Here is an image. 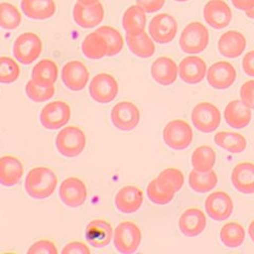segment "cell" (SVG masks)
Returning a JSON list of instances; mask_svg holds the SVG:
<instances>
[{
    "label": "cell",
    "instance_id": "obj_29",
    "mask_svg": "<svg viewBox=\"0 0 254 254\" xmlns=\"http://www.w3.org/2000/svg\"><path fill=\"white\" fill-rule=\"evenodd\" d=\"M122 25L127 34L138 35L145 31L146 15L141 6L131 5L123 15Z\"/></svg>",
    "mask_w": 254,
    "mask_h": 254
},
{
    "label": "cell",
    "instance_id": "obj_4",
    "mask_svg": "<svg viewBox=\"0 0 254 254\" xmlns=\"http://www.w3.org/2000/svg\"><path fill=\"white\" fill-rule=\"evenodd\" d=\"M42 52V39L33 32H26L15 39L13 53L15 59L21 64L30 65L41 57Z\"/></svg>",
    "mask_w": 254,
    "mask_h": 254
},
{
    "label": "cell",
    "instance_id": "obj_51",
    "mask_svg": "<svg viewBox=\"0 0 254 254\" xmlns=\"http://www.w3.org/2000/svg\"><path fill=\"white\" fill-rule=\"evenodd\" d=\"M175 1H178V2H185V1H189V0H175Z\"/></svg>",
    "mask_w": 254,
    "mask_h": 254
},
{
    "label": "cell",
    "instance_id": "obj_38",
    "mask_svg": "<svg viewBox=\"0 0 254 254\" xmlns=\"http://www.w3.org/2000/svg\"><path fill=\"white\" fill-rule=\"evenodd\" d=\"M21 22V14L14 4L2 2L0 4V26L4 30H14Z\"/></svg>",
    "mask_w": 254,
    "mask_h": 254
},
{
    "label": "cell",
    "instance_id": "obj_19",
    "mask_svg": "<svg viewBox=\"0 0 254 254\" xmlns=\"http://www.w3.org/2000/svg\"><path fill=\"white\" fill-rule=\"evenodd\" d=\"M179 77L187 84L195 85L203 81L206 74V64L201 59L192 55L182 60L178 66Z\"/></svg>",
    "mask_w": 254,
    "mask_h": 254
},
{
    "label": "cell",
    "instance_id": "obj_15",
    "mask_svg": "<svg viewBox=\"0 0 254 254\" xmlns=\"http://www.w3.org/2000/svg\"><path fill=\"white\" fill-rule=\"evenodd\" d=\"M203 17L214 29H224L232 20V11L224 0H210L203 7Z\"/></svg>",
    "mask_w": 254,
    "mask_h": 254
},
{
    "label": "cell",
    "instance_id": "obj_34",
    "mask_svg": "<svg viewBox=\"0 0 254 254\" xmlns=\"http://www.w3.org/2000/svg\"><path fill=\"white\" fill-rule=\"evenodd\" d=\"M246 238L245 228L238 222H228L220 230V241L228 248H238Z\"/></svg>",
    "mask_w": 254,
    "mask_h": 254
},
{
    "label": "cell",
    "instance_id": "obj_26",
    "mask_svg": "<svg viewBox=\"0 0 254 254\" xmlns=\"http://www.w3.org/2000/svg\"><path fill=\"white\" fill-rule=\"evenodd\" d=\"M251 109L243 101L233 100L225 109L226 122L236 129H242L251 122Z\"/></svg>",
    "mask_w": 254,
    "mask_h": 254
},
{
    "label": "cell",
    "instance_id": "obj_46",
    "mask_svg": "<svg viewBox=\"0 0 254 254\" xmlns=\"http://www.w3.org/2000/svg\"><path fill=\"white\" fill-rule=\"evenodd\" d=\"M243 70L247 75L254 77V50L245 55L243 59Z\"/></svg>",
    "mask_w": 254,
    "mask_h": 254
},
{
    "label": "cell",
    "instance_id": "obj_41",
    "mask_svg": "<svg viewBox=\"0 0 254 254\" xmlns=\"http://www.w3.org/2000/svg\"><path fill=\"white\" fill-rule=\"evenodd\" d=\"M157 178L165 186L173 189L175 192L180 190L185 184L184 174H182L180 170L174 169V168L165 169L164 171H162L160 174H159V176Z\"/></svg>",
    "mask_w": 254,
    "mask_h": 254
},
{
    "label": "cell",
    "instance_id": "obj_48",
    "mask_svg": "<svg viewBox=\"0 0 254 254\" xmlns=\"http://www.w3.org/2000/svg\"><path fill=\"white\" fill-rule=\"evenodd\" d=\"M248 233H249V236H250V240L254 243V220L249 225Z\"/></svg>",
    "mask_w": 254,
    "mask_h": 254
},
{
    "label": "cell",
    "instance_id": "obj_24",
    "mask_svg": "<svg viewBox=\"0 0 254 254\" xmlns=\"http://www.w3.org/2000/svg\"><path fill=\"white\" fill-rule=\"evenodd\" d=\"M23 165L17 157L4 155L0 158V182L7 188L17 185L22 178Z\"/></svg>",
    "mask_w": 254,
    "mask_h": 254
},
{
    "label": "cell",
    "instance_id": "obj_36",
    "mask_svg": "<svg viewBox=\"0 0 254 254\" xmlns=\"http://www.w3.org/2000/svg\"><path fill=\"white\" fill-rule=\"evenodd\" d=\"M216 162V154L209 145L197 147L192 155V165L194 170L199 172H209Z\"/></svg>",
    "mask_w": 254,
    "mask_h": 254
},
{
    "label": "cell",
    "instance_id": "obj_22",
    "mask_svg": "<svg viewBox=\"0 0 254 254\" xmlns=\"http://www.w3.org/2000/svg\"><path fill=\"white\" fill-rule=\"evenodd\" d=\"M247 47V39L238 31H228L218 41V50L221 55L228 59L241 57Z\"/></svg>",
    "mask_w": 254,
    "mask_h": 254
},
{
    "label": "cell",
    "instance_id": "obj_37",
    "mask_svg": "<svg viewBox=\"0 0 254 254\" xmlns=\"http://www.w3.org/2000/svg\"><path fill=\"white\" fill-rule=\"evenodd\" d=\"M97 31L105 38L107 43V57H115V55L122 51L124 41L121 33L116 28L110 26H102Z\"/></svg>",
    "mask_w": 254,
    "mask_h": 254
},
{
    "label": "cell",
    "instance_id": "obj_7",
    "mask_svg": "<svg viewBox=\"0 0 254 254\" xmlns=\"http://www.w3.org/2000/svg\"><path fill=\"white\" fill-rule=\"evenodd\" d=\"M190 119L198 130L209 133L219 127L221 115L219 109L212 103L201 102L194 107Z\"/></svg>",
    "mask_w": 254,
    "mask_h": 254
},
{
    "label": "cell",
    "instance_id": "obj_33",
    "mask_svg": "<svg viewBox=\"0 0 254 254\" xmlns=\"http://www.w3.org/2000/svg\"><path fill=\"white\" fill-rule=\"evenodd\" d=\"M216 144L232 154H241L247 147V140L242 133L234 131H220L214 137Z\"/></svg>",
    "mask_w": 254,
    "mask_h": 254
},
{
    "label": "cell",
    "instance_id": "obj_2",
    "mask_svg": "<svg viewBox=\"0 0 254 254\" xmlns=\"http://www.w3.org/2000/svg\"><path fill=\"white\" fill-rule=\"evenodd\" d=\"M210 42V34L205 26L201 22H190L184 29L179 38V46L181 50L196 54L204 51Z\"/></svg>",
    "mask_w": 254,
    "mask_h": 254
},
{
    "label": "cell",
    "instance_id": "obj_32",
    "mask_svg": "<svg viewBox=\"0 0 254 254\" xmlns=\"http://www.w3.org/2000/svg\"><path fill=\"white\" fill-rule=\"evenodd\" d=\"M218 178L213 170L209 172H199L193 170L190 173L189 185L197 193H208L216 187Z\"/></svg>",
    "mask_w": 254,
    "mask_h": 254
},
{
    "label": "cell",
    "instance_id": "obj_27",
    "mask_svg": "<svg viewBox=\"0 0 254 254\" xmlns=\"http://www.w3.org/2000/svg\"><path fill=\"white\" fill-rule=\"evenodd\" d=\"M20 5L27 17L35 20L50 18L57 11L54 0H21Z\"/></svg>",
    "mask_w": 254,
    "mask_h": 254
},
{
    "label": "cell",
    "instance_id": "obj_40",
    "mask_svg": "<svg viewBox=\"0 0 254 254\" xmlns=\"http://www.w3.org/2000/svg\"><path fill=\"white\" fill-rule=\"evenodd\" d=\"M26 93L30 100L36 103H43L53 98V95L55 93V88L54 86L44 87L38 85L31 78L26 85Z\"/></svg>",
    "mask_w": 254,
    "mask_h": 254
},
{
    "label": "cell",
    "instance_id": "obj_14",
    "mask_svg": "<svg viewBox=\"0 0 254 254\" xmlns=\"http://www.w3.org/2000/svg\"><path fill=\"white\" fill-rule=\"evenodd\" d=\"M204 205L208 215L216 221L228 219L234 209L232 198L222 190H217L206 197Z\"/></svg>",
    "mask_w": 254,
    "mask_h": 254
},
{
    "label": "cell",
    "instance_id": "obj_44",
    "mask_svg": "<svg viewBox=\"0 0 254 254\" xmlns=\"http://www.w3.org/2000/svg\"><path fill=\"white\" fill-rule=\"evenodd\" d=\"M63 254H89L90 249L82 242L74 241L68 243L62 250Z\"/></svg>",
    "mask_w": 254,
    "mask_h": 254
},
{
    "label": "cell",
    "instance_id": "obj_35",
    "mask_svg": "<svg viewBox=\"0 0 254 254\" xmlns=\"http://www.w3.org/2000/svg\"><path fill=\"white\" fill-rule=\"evenodd\" d=\"M146 193L150 201L158 205H164L173 200L176 192L170 187L162 184L158 178H155L147 185Z\"/></svg>",
    "mask_w": 254,
    "mask_h": 254
},
{
    "label": "cell",
    "instance_id": "obj_21",
    "mask_svg": "<svg viewBox=\"0 0 254 254\" xmlns=\"http://www.w3.org/2000/svg\"><path fill=\"white\" fill-rule=\"evenodd\" d=\"M206 226L204 213L198 208L187 209L178 221L180 232L188 237H195L201 234Z\"/></svg>",
    "mask_w": 254,
    "mask_h": 254
},
{
    "label": "cell",
    "instance_id": "obj_49",
    "mask_svg": "<svg viewBox=\"0 0 254 254\" xmlns=\"http://www.w3.org/2000/svg\"><path fill=\"white\" fill-rule=\"evenodd\" d=\"M77 2L82 4H93L95 2H99V0H77Z\"/></svg>",
    "mask_w": 254,
    "mask_h": 254
},
{
    "label": "cell",
    "instance_id": "obj_16",
    "mask_svg": "<svg viewBox=\"0 0 254 254\" xmlns=\"http://www.w3.org/2000/svg\"><path fill=\"white\" fill-rule=\"evenodd\" d=\"M236 75L234 66L226 61L213 64L206 72L209 84L215 89H227L231 87L235 82Z\"/></svg>",
    "mask_w": 254,
    "mask_h": 254
},
{
    "label": "cell",
    "instance_id": "obj_43",
    "mask_svg": "<svg viewBox=\"0 0 254 254\" xmlns=\"http://www.w3.org/2000/svg\"><path fill=\"white\" fill-rule=\"evenodd\" d=\"M241 99L250 109L254 110V79L246 82L242 86Z\"/></svg>",
    "mask_w": 254,
    "mask_h": 254
},
{
    "label": "cell",
    "instance_id": "obj_39",
    "mask_svg": "<svg viewBox=\"0 0 254 254\" xmlns=\"http://www.w3.org/2000/svg\"><path fill=\"white\" fill-rule=\"evenodd\" d=\"M20 74V68L13 59L1 57L0 59V82L2 84H12L17 81Z\"/></svg>",
    "mask_w": 254,
    "mask_h": 254
},
{
    "label": "cell",
    "instance_id": "obj_47",
    "mask_svg": "<svg viewBox=\"0 0 254 254\" xmlns=\"http://www.w3.org/2000/svg\"><path fill=\"white\" fill-rule=\"evenodd\" d=\"M235 7L242 11L247 12L254 6V0H232Z\"/></svg>",
    "mask_w": 254,
    "mask_h": 254
},
{
    "label": "cell",
    "instance_id": "obj_20",
    "mask_svg": "<svg viewBox=\"0 0 254 254\" xmlns=\"http://www.w3.org/2000/svg\"><path fill=\"white\" fill-rule=\"evenodd\" d=\"M144 200L142 190L134 186H126L119 190L115 197L116 208L125 214L137 212Z\"/></svg>",
    "mask_w": 254,
    "mask_h": 254
},
{
    "label": "cell",
    "instance_id": "obj_5",
    "mask_svg": "<svg viewBox=\"0 0 254 254\" xmlns=\"http://www.w3.org/2000/svg\"><path fill=\"white\" fill-rule=\"evenodd\" d=\"M163 140L165 144L173 149H186L193 142V129L187 121L175 119L165 125Z\"/></svg>",
    "mask_w": 254,
    "mask_h": 254
},
{
    "label": "cell",
    "instance_id": "obj_31",
    "mask_svg": "<svg viewBox=\"0 0 254 254\" xmlns=\"http://www.w3.org/2000/svg\"><path fill=\"white\" fill-rule=\"evenodd\" d=\"M82 51L86 58L90 60H100L107 57V43L98 31L87 35L82 43Z\"/></svg>",
    "mask_w": 254,
    "mask_h": 254
},
{
    "label": "cell",
    "instance_id": "obj_10",
    "mask_svg": "<svg viewBox=\"0 0 254 254\" xmlns=\"http://www.w3.org/2000/svg\"><path fill=\"white\" fill-rule=\"evenodd\" d=\"M148 31L150 37L155 43L169 44L176 37L178 23L170 14H158L149 22Z\"/></svg>",
    "mask_w": 254,
    "mask_h": 254
},
{
    "label": "cell",
    "instance_id": "obj_13",
    "mask_svg": "<svg viewBox=\"0 0 254 254\" xmlns=\"http://www.w3.org/2000/svg\"><path fill=\"white\" fill-rule=\"evenodd\" d=\"M60 198L64 204L70 208H78L87 199V188L84 182L76 177H69L62 182Z\"/></svg>",
    "mask_w": 254,
    "mask_h": 254
},
{
    "label": "cell",
    "instance_id": "obj_12",
    "mask_svg": "<svg viewBox=\"0 0 254 254\" xmlns=\"http://www.w3.org/2000/svg\"><path fill=\"white\" fill-rule=\"evenodd\" d=\"M90 73L88 68L81 61H70L62 69V79L67 88L79 91L88 84Z\"/></svg>",
    "mask_w": 254,
    "mask_h": 254
},
{
    "label": "cell",
    "instance_id": "obj_1",
    "mask_svg": "<svg viewBox=\"0 0 254 254\" xmlns=\"http://www.w3.org/2000/svg\"><path fill=\"white\" fill-rule=\"evenodd\" d=\"M57 187V175L46 166H36L30 170L25 181L26 192L34 199H46L50 197Z\"/></svg>",
    "mask_w": 254,
    "mask_h": 254
},
{
    "label": "cell",
    "instance_id": "obj_25",
    "mask_svg": "<svg viewBox=\"0 0 254 254\" xmlns=\"http://www.w3.org/2000/svg\"><path fill=\"white\" fill-rule=\"evenodd\" d=\"M234 188L243 194H254V163L245 161L234 166L231 175Z\"/></svg>",
    "mask_w": 254,
    "mask_h": 254
},
{
    "label": "cell",
    "instance_id": "obj_45",
    "mask_svg": "<svg viewBox=\"0 0 254 254\" xmlns=\"http://www.w3.org/2000/svg\"><path fill=\"white\" fill-rule=\"evenodd\" d=\"M165 0H137V4L146 13H154L161 9Z\"/></svg>",
    "mask_w": 254,
    "mask_h": 254
},
{
    "label": "cell",
    "instance_id": "obj_3",
    "mask_svg": "<svg viewBox=\"0 0 254 254\" xmlns=\"http://www.w3.org/2000/svg\"><path fill=\"white\" fill-rule=\"evenodd\" d=\"M85 132L77 126H68L63 128L55 139V144L61 155L74 158L83 153L86 147Z\"/></svg>",
    "mask_w": 254,
    "mask_h": 254
},
{
    "label": "cell",
    "instance_id": "obj_6",
    "mask_svg": "<svg viewBox=\"0 0 254 254\" xmlns=\"http://www.w3.org/2000/svg\"><path fill=\"white\" fill-rule=\"evenodd\" d=\"M142 241V233L138 225L132 221H123L114 231V243L116 249L125 254L136 252Z\"/></svg>",
    "mask_w": 254,
    "mask_h": 254
},
{
    "label": "cell",
    "instance_id": "obj_9",
    "mask_svg": "<svg viewBox=\"0 0 254 254\" xmlns=\"http://www.w3.org/2000/svg\"><path fill=\"white\" fill-rule=\"evenodd\" d=\"M89 92L95 102L100 104H107L117 98L119 93V84L111 74L99 73L92 78L89 86Z\"/></svg>",
    "mask_w": 254,
    "mask_h": 254
},
{
    "label": "cell",
    "instance_id": "obj_11",
    "mask_svg": "<svg viewBox=\"0 0 254 254\" xmlns=\"http://www.w3.org/2000/svg\"><path fill=\"white\" fill-rule=\"evenodd\" d=\"M111 121L118 129L132 130L140 122L139 108L131 102H119L111 110Z\"/></svg>",
    "mask_w": 254,
    "mask_h": 254
},
{
    "label": "cell",
    "instance_id": "obj_28",
    "mask_svg": "<svg viewBox=\"0 0 254 254\" xmlns=\"http://www.w3.org/2000/svg\"><path fill=\"white\" fill-rule=\"evenodd\" d=\"M59 77V67L55 62L49 59L38 62L32 70V79L38 85L52 87Z\"/></svg>",
    "mask_w": 254,
    "mask_h": 254
},
{
    "label": "cell",
    "instance_id": "obj_8",
    "mask_svg": "<svg viewBox=\"0 0 254 254\" xmlns=\"http://www.w3.org/2000/svg\"><path fill=\"white\" fill-rule=\"evenodd\" d=\"M71 118V108L63 101H54L47 104L39 115L41 123L46 129L55 130L65 126Z\"/></svg>",
    "mask_w": 254,
    "mask_h": 254
},
{
    "label": "cell",
    "instance_id": "obj_42",
    "mask_svg": "<svg viewBox=\"0 0 254 254\" xmlns=\"http://www.w3.org/2000/svg\"><path fill=\"white\" fill-rule=\"evenodd\" d=\"M27 252L29 254H58L59 250L52 241L42 240L32 245Z\"/></svg>",
    "mask_w": 254,
    "mask_h": 254
},
{
    "label": "cell",
    "instance_id": "obj_23",
    "mask_svg": "<svg viewBox=\"0 0 254 254\" xmlns=\"http://www.w3.org/2000/svg\"><path fill=\"white\" fill-rule=\"evenodd\" d=\"M150 74L158 84L170 86L176 82L178 76V66L170 58H158L150 67Z\"/></svg>",
    "mask_w": 254,
    "mask_h": 254
},
{
    "label": "cell",
    "instance_id": "obj_17",
    "mask_svg": "<svg viewBox=\"0 0 254 254\" xmlns=\"http://www.w3.org/2000/svg\"><path fill=\"white\" fill-rule=\"evenodd\" d=\"M73 19L79 27L85 29L94 28L104 19V7L100 1L93 4L77 2L73 9Z\"/></svg>",
    "mask_w": 254,
    "mask_h": 254
},
{
    "label": "cell",
    "instance_id": "obj_18",
    "mask_svg": "<svg viewBox=\"0 0 254 254\" xmlns=\"http://www.w3.org/2000/svg\"><path fill=\"white\" fill-rule=\"evenodd\" d=\"M85 237L93 248H104L114 237V229L104 219H94L87 225Z\"/></svg>",
    "mask_w": 254,
    "mask_h": 254
},
{
    "label": "cell",
    "instance_id": "obj_30",
    "mask_svg": "<svg viewBox=\"0 0 254 254\" xmlns=\"http://www.w3.org/2000/svg\"><path fill=\"white\" fill-rule=\"evenodd\" d=\"M126 42L131 53L142 59L153 57L156 51V46L153 38H150L149 35L145 33V31L138 35L127 34Z\"/></svg>",
    "mask_w": 254,
    "mask_h": 254
},
{
    "label": "cell",
    "instance_id": "obj_50",
    "mask_svg": "<svg viewBox=\"0 0 254 254\" xmlns=\"http://www.w3.org/2000/svg\"><path fill=\"white\" fill-rule=\"evenodd\" d=\"M246 15H247L248 17H250V18H253V19H254V6L252 7L251 10H249V11L246 12Z\"/></svg>",
    "mask_w": 254,
    "mask_h": 254
}]
</instances>
